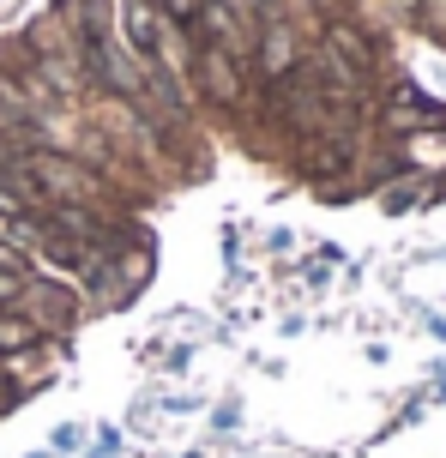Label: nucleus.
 Wrapping results in <instances>:
<instances>
[{
	"instance_id": "2",
	"label": "nucleus",
	"mask_w": 446,
	"mask_h": 458,
	"mask_svg": "<svg viewBox=\"0 0 446 458\" xmlns=\"http://www.w3.org/2000/svg\"><path fill=\"white\" fill-rule=\"evenodd\" d=\"M13 314H19L37 338L43 332H67L72 326V314H79V301H72V290L67 284H43V277H24V290H19V301H13Z\"/></svg>"
},
{
	"instance_id": "5",
	"label": "nucleus",
	"mask_w": 446,
	"mask_h": 458,
	"mask_svg": "<svg viewBox=\"0 0 446 458\" xmlns=\"http://www.w3.org/2000/svg\"><path fill=\"white\" fill-rule=\"evenodd\" d=\"M392 133H423V127H441L446 121V109L441 103H428L423 91H399L392 103H386V114H380Z\"/></svg>"
},
{
	"instance_id": "10",
	"label": "nucleus",
	"mask_w": 446,
	"mask_h": 458,
	"mask_svg": "<svg viewBox=\"0 0 446 458\" xmlns=\"http://www.w3.org/2000/svg\"><path fill=\"white\" fill-rule=\"evenodd\" d=\"M320 6H338V0H320Z\"/></svg>"
},
{
	"instance_id": "1",
	"label": "nucleus",
	"mask_w": 446,
	"mask_h": 458,
	"mask_svg": "<svg viewBox=\"0 0 446 458\" xmlns=\"http://www.w3.org/2000/svg\"><path fill=\"white\" fill-rule=\"evenodd\" d=\"M85 79L103 85L109 97H121V103H133V109L151 97V61H139L121 37H97V43H85Z\"/></svg>"
},
{
	"instance_id": "8",
	"label": "nucleus",
	"mask_w": 446,
	"mask_h": 458,
	"mask_svg": "<svg viewBox=\"0 0 446 458\" xmlns=\"http://www.w3.org/2000/svg\"><path fill=\"white\" fill-rule=\"evenodd\" d=\"M423 193V182H399V187H386V206H410Z\"/></svg>"
},
{
	"instance_id": "9",
	"label": "nucleus",
	"mask_w": 446,
	"mask_h": 458,
	"mask_svg": "<svg viewBox=\"0 0 446 458\" xmlns=\"http://www.w3.org/2000/svg\"><path fill=\"white\" fill-rule=\"evenodd\" d=\"M434 37H441V43H446V24H441V30H434Z\"/></svg>"
},
{
	"instance_id": "6",
	"label": "nucleus",
	"mask_w": 446,
	"mask_h": 458,
	"mask_svg": "<svg viewBox=\"0 0 446 458\" xmlns=\"http://www.w3.org/2000/svg\"><path fill=\"white\" fill-rule=\"evenodd\" d=\"M19 350H37V332H30L19 314H0V362L19 356Z\"/></svg>"
},
{
	"instance_id": "3",
	"label": "nucleus",
	"mask_w": 446,
	"mask_h": 458,
	"mask_svg": "<svg viewBox=\"0 0 446 458\" xmlns=\"http://www.w3.org/2000/svg\"><path fill=\"white\" fill-rule=\"evenodd\" d=\"M193 72H199V97H212V103H223V109H235V103L248 97V61H241V55H230V48L199 43Z\"/></svg>"
},
{
	"instance_id": "4",
	"label": "nucleus",
	"mask_w": 446,
	"mask_h": 458,
	"mask_svg": "<svg viewBox=\"0 0 446 458\" xmlns=\"http://www.w3.org/2000/svg\"><path fill=\"white\" fill-rule=\"evenodd\" d=\"M320 48H326L332 61H344L356 79H368V72H374V61H380L374 37H368L362 24H350V19H332V24H326V43H320Z\"/></svg>"
},
{
	"instance_id": "7",
	"label": "nucleus",
	"mask_w": 446,
	"mask_h": 458,
	"mask_svg": "<svg viewBox=\"0 0 446 458\" xmlns=\"http://www.w3.org/2000/svg\"><path fill=\"white\" fill-rule=\"evenodd\" d=\"M157 13H164L169 24H181V30H193V19H199V0H157Z\"/></svg>"
}]
</instances>
